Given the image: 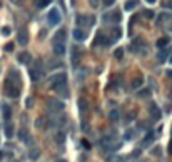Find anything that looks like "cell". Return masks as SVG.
<instances>
[{
    "label": "cell",
    "mask_w": 172,
    "mask_h": 162,
    "mask_svg": "<svg viewBox=\"0 0 172 162\" xmlns=\"http://www.w3.org/2000/svg\"><path fill=\"white\" fill-rule=\"evenodd\" d=\"M50 87L59 90V92H62V89L67 90L65 89V87H67V74L60 72V74H57V75H52L50 77Z\"/></svg>",
    "instance_id": "1"
},
{
    "label": "cell",
    "mask_w": 172,
    "mask_h": 162,
    "mask_svg": "<svg viewBox=\"0 0 172 162\" xmlns=\"http://www.w3.org/2000/svg\"><path fill=\"white\" fill-rule=\"evenodd\" d=\"M75 24L79 27H90V25H94L95 24V17L94 15H77L75 17Z\"/></svg>",
    "instance_id": "2"
},
{
    "label": "cell",
    "mask_w": 172,
    "mask_h": 162,
    "mask_svg": "<svg viewBox=\"0 0 172 162\" xmlns=\"http://www.w3.org/2000/svg\"><path fill=\"white\" fill-rule=\"evenodd\" d=\"M60 12L59 8H50L49 10V15H47V22H49V25H59L60 24Z\"/></svg>",
    "instance_id": "3"
},
{
    "label": "cell",
    "mask_w": 172,
    "mask_h": 162,
    "mask_svg": "<svg viewBox=\"0 0 172 162\" xmlns=\"http://www.w3.org/2000/svg\"><path fill=\"white\" fill-rule=\"evenodd\" d=\"M47 109L50 112H60L65 109V105H64V102L59 100V99H50V100L47 102Z\"/></svg>",
    "instance_id": "4"
},
{
    "label": "cell",
    "mask_w": 172,
    "mask_h": 162,
    "mask_svg": "<svg viewBox=\"0 0 172 162\" xmlns=\"http://www.w3.org/2000/svg\"><path fill=\"white\" fill-rule=\"evenodd\" d=\"M18 94H20V90H18L17 87H14V85H12V82L7 79V87H5V95H8V97H12V99H17V97H18Z\"/></svg>",
    "instance_id": "5"
},
{
    "label": "cell",
    "mask_w": 172,
    "mask_h": 162,
    "mask_svg": "<svg viewBox=\"0 0 172 162\" xmlns=\"http://www.w3.org/2000/svg\"><path fill=\"white\" fill-rule=\"evenodd\" d=\"M72 35H74V39H75L77 42H82V40L87 39V32L82 29V27H77V29H74Z\"/></svg>",
    "instance_id": "6"
},
{
    "label": "cell",
    "mask_w": 172,
    "mask_h": 162,
    "mask_svg": "<svg viewBox=\"0 0 172 162\" xmlns=\"http://www.w3.org/2000/svg\"><path fill=\"white\" fill-rule=\"evenodd\" d=\"M120 12L119 10H114V12H110V14H105L104 15V22H119L120 20Z\"/></svg>",
    "instance_id": "7"
},
{
    "label": "cell",
    "mask_w": 172,
    "mask_h": 162,
    "mask_svg": "<svg viewBox=\"0 0 172 162\" xmlns=\"http://www.w3.org/2000/svg\"><path fill=\"white\" fill-rule=\"evenodd\" d=\"M94 45H105V47H107V45H110V42H109V39L104 35V33H97Z\"/></svg>",
    "instance_id": "8"
},
{
    "label": "cell",
    "mask_w": 172,
    "mask_h": 162,
    "mask_svg": "<svg viewBox=\"0 0 172 162\" xmlns=\"http://www.w3.org/2000/svg\"><path fill=\"white\" fill-rule=\"evenodd\" d=\"M18 139L25 144H32V139H30V134L27 132V129H20L18 130Z\"/></svg>",
    "instance_id": "9"
},
{
    "label": "cell",
    "mask_w": 172,
    "mask_h": 162,
    "mask_svg": "<svg viewBox=\"0 0 172 162\" xmlns=\"http://www.w3.org/2000/svg\"><path fill=\"white\" fill-rule=\"evenodd\" d=\"M17 40H18V43H20V45H27V43H29V32H27L25 29L20 30V32H18Z\"/></svg>",
    "instance_id": "10"
},
{
    "label": "cell",
    "mask_w": 172,
    "mask_h": 162,
    "mask_svg": "<svg viewBox=\"0 0 172 162\" xmlns=\"http://www.w3.org/2000/svg\"><path fill=\"white\" fill-rule=\"evenodd\" d=\"M65 37H67V32H65V30L62 29V30H59V32L55 33V35H54V39H52V40H54V43H64Z\"/></svg>",
    "instance_id": "11"
},
{
    "label": "cell",
    "mask_w": 172,
    "mask_h": 162,
    "mask_svg": "<svg viewBox=\"0 0 172 162\" xmlns=\"http://www.w3.org/2000/svg\"><path fill=\"white\" fill-rule=\"evenodd\" d=\"M151 117H152L154 120H159V119L162 117V114H161V109H159L155 104H152V105H151Z\"/></svg>",
    "instance_id": "12"
},
{
    "label": "cell",
    "mask_w": 172,
    "mask_h": 162,
    "mask_svg": "<svg viewBox=\"0 0 172 162\" xmlns=\"http://www.w3.org/2000/svg\"><path fill=\"white\" fill-rule=\"evenodd\" d=\"M54 54L59 55V57H62V55L65 54V45L64 43H54Z\"/></svg>",
    "instance_id": "13"
},
{
    "label": "cell",
    "mask_w": 172,
    "mask_h": 162,
    "mask_svg": "<svg viewBox=\"0 0 172 162\" xmlns=\"http://www.w3.org/2000/svg\"><path fill=\"white\" fill-rule=\"evenodd\" d=\"M137 5H139V0H127L126 5H124V8H126L127 12H130V10H134Z\"/></svg>",
    "instance_id": "14"
},
{
    "label": "cell",
    "mask_w": 172,
    "mask_h": 162,
    "mask_svg": "<svg viewBox=\"0 0 172 162\" xmlns=\"http://www.w3.org/2000/svg\"><path fill=\"white\" fill-rule=\"evenodd\" d=\"M120 29H114V30H112V33H110V39H109V42H115V40H119V39H120Z\"/></svg>",
    "instance_id": "15"
},
{
    "label": "cell",
    "mask_w": 172,
    "mask_h": 162,
    "mask_svg": "<svg viewBox=\"0 0 172 162\" xmlns=\"http://www.w3.org/2000/svg\"><path fill=\"white\" fill-rule=\"evenodd\" d=\"M18 62H20V64H30V54H27V52L20 54L18 55Z\"/></svg>",
    "instance_id": "16"
},
{
    "label": "cell",
    "mask_w": 172,
    "mask_h": 162,
    "mask_svg": "<svg viewBox=\"0 0 172 162\" xmlns=\"http://www.w3.org/2000/svg\"><path fill=\"white\" fill-rule=\"evenodd\" d=\"M137 97H139V99H147V97H151V90H149V89H140L139 92H137Z\"/></svg>",
    "instance_id": "17"
},
{
    "label": "cell",
    "mask_w": 172,
    "mask_h": 162,
    "mask_svg": "<svg viewBox=\"0 0 172 162\" xmlns=\"http://www.w3.org/2000/svg\"><path fill=\"white\" fill-rule=\"evenodd\" d=\"M33 2H35V7L37 8H45L52 0H33Z\"/></svg>",
    "instance_id": "18"
},
{
    "label": "cell",
    "mask_w": 172,
    "mask_h": 162,
    "mask_svg": "<svg viewBox=\"0 0 172 162\" xmlns=\"http://www.w3.org/2000/svg\"><path fill=\"white\" fill-rule=\"evenodd\" d=\"M152 141H154V134L149 132V134H147V137L142 141V147H147V145H151V142H152Z\"/></svg>",
    "instance_id": "19"
},
{
    "label": "cell",
    "mask_w": 172,
    "mask_h": 162,
    "mask_svg": "<svg viewBox=\"0 0 172 162\" xmlns=\"http://www.w3.org/2000/svg\"><path fill=\"white\" fill-rule=\"evenodd\" d=\"M5 135L10 139V137H14V125H12L10 122H7V125H5Z\"/></svg>",
    "instance_id": "20"
},
{
    "label": "cell",
    "mask_w": 172,
    "mask_h": 162,
    "mask_svg": "<svg viewBox=\"0 0 172 162\" xmlns=\"http://www.w3.org/2000/svg\"><path fill=\"white\" fill-rule=\"evenodd\" d=\"M2 110H4V119L8 120L12 117V109L8 107V105H4V107H2Z\"/></svg>",
    "instance_id": "21"
},
{
    "label": "cell",
    "mask_w": 172,
    "mask_h": 162,
    "mask_svg": "<svg viewBox=\"0 0 172 162\" xmlns=\"http://www.w3.org/2000/svg\"><path fill=\"white\" fill-rule=\"evenodd\" d=\"M40 75H42V70H39V68H33V70H30V77H32V80H39Z\"/></svg>",
    "instance_id": "22"
},
{
    "label": "cell",
    "mask_w": 172,
    "mask_h": 162,
    "mask_svg": "<svg viewBox=\"0 0 172 162\" xmlns=\"http://www.w3.org/2000/svg\"><path fill=\"white\" fill-rule=\"evenodd\" d=\"M29 157H30V160H37V159L40 157V151L39 149H32L30 154H29Z\"/></svg>",
    "instance_id": "23"
},
{
    "label": "cell",
    "mask_w": 172,
    "mask_h": 162,
    "mask_svg": "<svg viewBox=\"0 0 172 162\" xmlns=\"http://www.w3.org/2000/svg\"><path fill=\"white\" fill-rule=\"evenodd\" d=\"M167 55H169V50H161V52H159V55H157L159 62H165V60H167Z\"/></svg>",
    "instance_id": "24"
},
{
    "label": "cell",
    "mask_w": 172,
    "mask_h": 162,
    "mask_svg": "<svg viewBox=\"0 0 172 162\" xmlns=\"http://www.w3.org/2000/svg\"><path fill=\"white\" fill-rule=\"evenodd\" d=\"M119 117H120V112H119L117 109H114V110L110 112V120H112V122H115V120H119Z\"/></svg>",
    "instance_id": "25"
},
{
    "label": "cell",
    "mask_w": 172,
    "mask_h": 162,
    "mask_svg": "<svg viewBox=\"0 0 172 162\" xmlns=\"http://www.w3.org/2000/svg\"><path fill=\"white\" fill-rule=\"evenodd\" d=\"M167 43H169V39H167V37H162V39H159L157 40V47H165V45H167Z\"/></svg>",
    "instance_id": "26"
},
{
    "label": "cell",
    "mask_w": 172,
    "mask_h": 162,
    "mask_svg": "<svg viewBox=\"0 0 172 162\" xmlns=\"http://www.w3.org/2000/svg\"><path fill=\"white\" fill-rule=\"evenodd\" d=\"M142 82H144V80L140 79V77H137V79H134V80H132V84H130V85H132L134 89H139V87L142 85Z\"/></svg>",
    "instance_id": "27"
},
{
    "label": "cell",
    "mask_w": 172,
    "mask_h": 162,
    "mask_svg": "<svg viewBox=\"0 0 172 162\" xmlns=\"http://www.w3.org/2000/svg\"><path fill=\"white\" fill-rule=\"evenodd\" d=\"M114 57L120 60V59L124 57V49H120V47H119V49H115V52H114Z\"/></svg>",
    "instance_id": "28"
},
{
    "label": "cell",
    "mask_w": 172,
    "mask_h": 162,
    "mask_svg": "<svg viewBox=\"0 0 172 162\" xmlns=\"http://www.w3.org/2000/svg\"><path fill=\"white\" fill-rule=\"evenodd\" d=\"M79 107H80V110H82V112L87 110V104H85V100H84V99H80V100H79Z\"/></svg>",
    "instance_id": "29"
},
{
    "label": "cell",
    "mask_w": 172,
    "mask_h": 162,
    "mask_svg": "<svg viewBox=\"0 0 172 162\" xmlns=\"http://www.w3.org/2000/svg\"><path fill=\"white\" fill-rule=\"evenodd\" d=\"M10 32H12V29H10V27H2V35H5V37H7V35H10Z\"/></svg>",
    "instance_id": "30"
},
{
    "label": "cell",
    "mask_w": 172,
    "mask_h": 162,
    "mask_svg": "<svg viewBox=\"0 0 172 162\" xmlns=\"http://www.w3.org/2000/svg\"><path fill=\"white\" fill-rule=\"evenodd\" d=\"M144 15H145V18H154V12L152 10H144Z\"/></svg>",
    "instance_id": "31"
},
{
    "label": "cell",
    "mask_w": 172,
    "mask_h": 162,
    "mask_svg": "<svg viewBox=\"0 0 172 162\" xmlns=\"http://www.w3.org/2000/svg\"><path fill=\"white\" fill-rule=\"evenodd\" d=\"M114 2H115V0H102V4H104L105 7H110V5L114 4Z\"/></svg>",
    "instance_id": "32"
},
{
    "label": "cell",
    "mask_w": 172,
    "mask_h": 162,
    "mask_svg": "<svg viewBox=\"0 0 172 162\" xmlns=\"http://www.w3.org/2000/svg\"><path fill=\"white\" fill-rule=\"evenodd\" d=\"M35 125L39 127V129H42L43 127V119H37V122H35Z\"/></svg>",
    "instance_id": "33"
},
{
    "label": "cell",
    "mask_w": 172,
    "mask_h": 162,
    "mask_svg": "<svg viewBox=\"0 0 172 162\" xmlns=\"http://www.w3.org/2000/svg\"><path fill=\"white\" fill-rule=\"evenodd\" d=\"M55 141H57L59 144H60V142H64V134H57V139H55Z\"/></svg>",
    "instance_id": "34"
},
{
    "label": "cell",
    "mask_w": 172,
    "mask_h": 162,
    "mask_svg": "<svg viewBox=\"0 0 172 162\" xmlns=\"http://www.w3.org/2000/svg\"><path fill=\"white\" fill-rule=\"evenodd\" d=\"M5 50H7V52H12V50H14V45H12V43H7V45H5Z\"/></svg>",
    "instance_id": "35"
},
{
    "label": "cell",
    "mask_w": 172,
    "mask_h": 162,
    "mask_svg": "<svg viewBox=\"0 0 172 162\" xmlns=\"http://www.w3.org/2000/svg\"><path fill=\"white\" fill-rule=\"evenodd\" d=\"M90 5H92V7L95 8L97 5H99V0H90Z\"/></svg>",
    "instance_id": "36"
},
{
    "label": "cell",
    "mask_w": 172,
    "mask_h": 162,
    "mask_svg": "<svg viewBox=\"0 0 172 162\" xmlns=\"http://www.w3.org/2000/svg\"><path fill=\"white\" fill-rule=\"evenodd\" d=\"M32 105H33V100H32V99H27V107H32Z\"/></svg>",
    "instance_id": "37"
},
{
    "label": "cell",
    "mask_w": 172,
    "mask_h": 162,
    "mask_svg": "<svg viewBox=\"0 0 172 162\" xmlns=\"http://www.w3.org/2000/svg\"><path fill=\"white\" fill-rule=\"evenodd\" d=\"M82 145H84V147H85V149H90V144H89V142H87V141H82Z\"/></svg>",
    "instance_id": "38"
},
{
    "label": "cell",
    "mask_w": 172,
    "mask_h": 162,
    "mask_svg": "<svg viewBox=\"0 0 172 162\" xmlns=\"http://www.w3.org/2000/svg\"><path fill=\"white\" fill-rule=\"evenodd\" d=\"M165 7H167V8H170V10H172V0H169L167 4H165Z\"/></svg>",
    "instance_id": "39"
},
{
    "label": "cell",
    "mask_w": 172,
    "mask_h": 162,
    "mask_svg": "<svg viewBox=\"0 0 172 162\" xmlns=\"http://www.w3.org/2000/svg\"><path fill=\"white\" fill-rule=\"evenodd\" d=\"M126 139H132V132H126Z\"/></svg>",
    "instance_id": "40"
},
{
    "label": "cell",
    "mask_w": 172,
    "mask_h": 162,
    "mask_svg": "<svg viewBox=\"0 0 172 162\" xmlns=\"http://www.w3.org/2000/svg\"><path fill=\"white\" fill-rule=\"evenodd\" d=\"M167 77H169V79H172V70H167Z\"/></svg>",
    "instance_id": "41"
},
{
    "label": "cell",
    "mask_w": 172,
    "mask_h": 162,
    "mask_svg": "<svg viewBox=\"0 0 172 162\" xmlns=\"http://www.w3.org/2000/svg\"><path fill=\"white\" fill-rule=\"evenodd\" d=\"M147 4H155V2H157V0H145Z\"/></svg>",
    "instance_id": "42"
},
{
    "label": "cell",
    "mask_w": 172,
    "mask_h": 162,
    "mask_svg": "<svg viewBox=\"0 0 172 162\" xmlns=\"http://www.w3.org/2000/svg\"><path fill=\"white\" fill-rule=\"evenodd\" d=\"M169 152L172 154V141H170V144H169Z\"/></svg>",
    "instance_id": "43"
},
{
    "label": "cell",
    "mask_w": 172,
    "mask_h": 162,
    "mask_svg": "<svg viewBox=\"0 0 172 162\" xmlns=\"http://www.w3.org/2000/svg\"><path fill=\"white\" fill-rule=\"evenodd\" d=\"M169 57H170V59H169V62H170V64H172V54H170V55H169Z\"/></svg>",
    "instance_id": "44"
},
{
    "label": "cell",
    "mask_w": 172,
    "mask_h": 162,
    "mask_svg": "<svg viewBox=\"0 0 172 162\" xmlns=\"http://www.w3.org/2000/svg\"><path fill=\"white\" fill-rule=\"evenodd\" d=\"M2 155H4V154H2V152H0V159H2Z\"/></svg>",
    "instance_id": "45"
}]
</instances>
